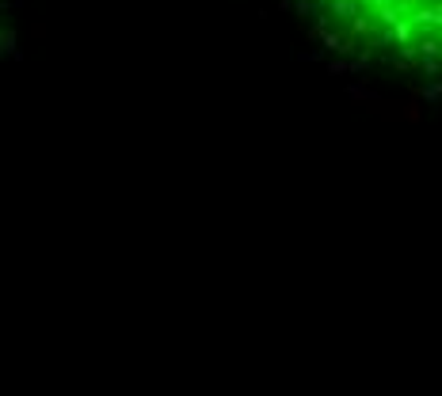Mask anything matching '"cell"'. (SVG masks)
<instances>
[{"instance_id": "1", "label": "cell", "mask_w": 442, "mask_h": 396, "mask_svg": "<svg viewBox=\"0 0 442 396\" xmlns=\"http://www.w3.org/2000/svg\"><path fill=\"white\" fill-rule=\"evenodd\" d=\"M343 54L442 80V0H294Z\"/></svg>"}]
</instances>
